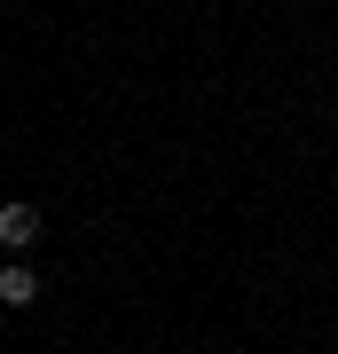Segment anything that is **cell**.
<instances>
[{
	"label": "cell",
	"mask_w": 338,
	"mask_h": 354,
	"mask_svg": "<svg viewBox=\"0 0 338 354\" xmlns=\"http://www.w3.org/2000/svg\"><path fill=\"white\" fill-rule=\"evenodd\" d=\"M39 236V205H0V252H24Z\"/></svg>",
	"instance_id": "1"
},
{
	"label": "cell",
	"mask_w": 338,
	"mask_h": 354,
	"mask_svg": "<svg viewBox=\"0 0 338 354\" xmlns=\"http://www.w3.org/2000/svg\"><path fill=\"white\" fill-rule=\"evenodd\" d=\"M32 299H39V276L8 260V268H0V307H32Z\"/></svg>",
	"instance_id": "2"
}]
</instances>
